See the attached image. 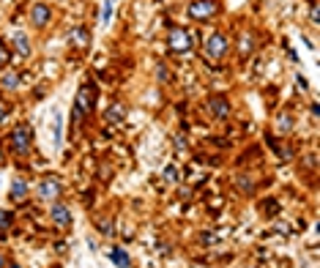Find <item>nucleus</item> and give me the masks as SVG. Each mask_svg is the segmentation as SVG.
<instances>
[{"label": "nucleus", "instance_id": "nucleus-17", "mask_svg": "<svg viewBox=\"0 0 320 268\" xmlns=\"http://www.w3.org/2000/svg\"><path fill=\"white\" fill-rule=\"evenodd\" d=\"M164 178L167 180H178V170L172 167V164H170V167H164Z\"/></svg>", "mask_w": 320, "mask_h": 268}, {"label": "nucleus", "instance_id": "nucleus-11", "mask_svg": "<svg viewBox=\"0 0 320 268\" xmlns=\"http://www.w3.org/2000/svg\"><path fill=\"white\" fill-rule=\"evenodd\" d=\"M11 197L14 200H25V197H28V180L25 178H17L11 183Z\"/></svg>", "mask_w": 320, "mask_h": 268}, {"label": "nucleus", "instance_id": "nucleus-15", "mask_svg": "<svg viewBox=\"0 0 320 268\" xmlns=\"http://www.w3.org/2000/svg\"><path fill=\"white\" fill-rule=\"evenodd\" d=\"M110 19H112V0H107L104 11H101V22H104V25H110Z\"/></svg>", "mask_w": 320, "mask_h": 268}, {"label": "nucleus", "instance_id": "nucleus-12", "mask_svg": "<svg viewBox=\"0 0 320 268\" xmlns=\"http://www.w3.org/2000/svg\"><path fill=\"white\" fill-rule=\"evenodd\" d=\"M52 142H55V148H61V112H52Z\"/></svg>", "mask_w": 320, "mask_h": 268}, {"label": "nucleus", "instance_id": "nucleus-6", "mask_svg": "<svg viewBox=\"0 0 320 268\" xmlns=\"http://www.w3.org/2000/svg\"><path fill=\"white\" fill-rule=\"evenodd\" d=\"M30 19H33V25L47 27V25H50V19H52L50 5H47V3H36V5H33V11H30Z\"/></svg>", "mask_w": 320, "mask_h": 268}, {"label": "nucleus", "instance_id": "nucleus-5", "mask_svg": "<svg viewBox=\"0 0 320 268\" xmlns=\"http://www.w3.org/2000/svg\"><path fill=\"white\" fill-rule=\"evenodd\" d=\"M39 194H41V200H55V197L61 194V180L58 178H44L39 183Z\"/></svg>", "mask_w": 320, "mask_h": 268}, {"label": "nucleus", "instance_id": "nucleus-2", "mask_svg": "<svg viewBox=\"0 0 320 268\" xmlns=\"http://www.w3.org/2000/svg\"><path fill=\"white\" fill-rule=\"evenodd\" d=\"M216 0H194V3H189L186 14L192 16V19H208V16L216 14Z\"/></svg>", "mask_w": 320, "mask_h": 268}, {"label": "nucleus", "instance_id": "nucleus-14", "mask_svg": "<svg viewBox=\"0 0 320 268\" xmlns=\"http://www.w3.org/2000/svg\"><path fill=\"white\" fill-rule=\"evenodd\" d=\"M17 85H19V77L17 74H6V77H3V88H6V90H14Z\"/></svg>", "mask_w": 320, "mask_h": 268}, {"label": "nucleus", "instance_id": "nucleus-9", "mask_svg": "<svg viewBox=\"0 0 320 268\" xmlns=\"http://www.w3.org/2000/svg\"><path fill=\"white\" fill-rule=\"evenodd\" d=\"M211 112H214L216 118H227V112H230V104H227V98H225V96L211 98Z\"/></svg>", "mask_w": 320, "mask_h": 268}, {"label": "nucleus", "instance_id": "nucleus-22", "mask_svg": "<svg viewBox=\"0 0 320 268\" xmlns=\"http://www.w3.org/2000/svg\"><path fill=\"white\" fill-rule=\"evenodd\" d=\"M0 120H3V107H0Z\"/></svg>", "mask_w": 320, "mask_h": 268}, {"label": "nucleus", "instance_id": "nucleus-13", "mask_svg": "<svg viewBox=\"0 0 320 268\" xmlns=\"http://www.w3.org/2000/svg\"><path fill=\"white\" fill-rule=\"evenodd\" d=\"M110 260L115 263L118 268H129V255H126V252H123V249H118V246H115V249L110 252Z\"/></svg>", "mask_w": 320, "mask_h": 268}, {"label": "nucleus", "instance_id": "nucleus-1", "mask_svg": "<svg viewBox=\"0 0 320 268\" xmlns=\"http://www.w3.org/2000/svg\"><path fill=\"white\" fill-rule=\"evenodd\" d=\"M167 47L172 52H189L194 47V33L186 30V27H172L170 36H167Z\"/></svg>", "mask_w": 320, "mask_h": 268}, {"label": "nucleus", "instance_id": "nucleus-10", "mask_svg": "<svg viewBox=\"0 0 320 268\" xmlns=\"http://www.w3.org/2000/svg\"><path fill=\"white\" fill-rule=\"evenodd\" d=\"M14 47L19 49L22 58H28V55H30V41H28V36H25L22 30H14Z\"/></svg>", "mask_w": 320, "mask_h": 268}, {"label": "nucleus", "instance_id": "nucleus-7", "mask_svg": "<svg viewBox=\"0 0 320 268\" xmlns=\"http://www.w3.org/2000/svg\"><path fill=\"white\" fill-rule=\"evenodd\" d=\"M52 222H55L58 227H69V224H72V211H69L63 202H55V205H52Z\"/></svg>", "mask_w": 320, "mask_h": 268}, {"label": "nucleus", "instance_id": "nucleus-4", "mask_svg": "<svg viewBox=\"0 0 320 268\" xmlns=\"http://www.w3.org/2000/svg\"><path fill=\"white\" fill-rule=\"evenodd\" d=\"M205 52H208V58H214V60L225 58V52H227V38L222 36V33H214V36H208V41H205Z\"/></svg>", "mask_w": 320, "mask_h": 268}, {"label": "nucleus", "instance_id": "nucleus-18", "mask_svg": "<svg viewBox=\"0 0 320 268\" xmlns=\"http://www.w3.org/2000/svg\"><path fill=\"white\" fill-rule=\"evenodd\" d=\"M8 63V52L3 49V44H0V66H6Z\"/></svg>", "mask_w": 320, "mask_h": 268}, {"label": "nucleus", "instance_id": "nucleus-21", "mask_svg": "<svg viewBox=\"0 0 320 268\" xmlns=\"http://www.w3.org/2000/svg\"><path fill=\"white\" fill-rule=\"evenodd\" d=\"M8 268H19V266H17V263H11V266H8Z\"/></svg>", "mask_w": 320, "mask_h": 268}, {"label": "nucleus", "instance_id": "nucleus-20", "mask_svg": "<svg viewBox=\"0 0 320 268\" xmlns=\"http://www.w3.org/2000/svg\"><path fill=\"white\" fill-rule=\"evenodd\" d=\"M0 268H6V263H3V255H0Z\"/></svg>", "mask_w": 320, "mask_h": 268}, {"label": "nucleus", "instance_id": "nucleus-16", "mask_svg": "<svg viewBox=\"0 0 320 268\" xmlns=\"http://www.w3.org/2000/svg\"><path fill=\"white\" fill-rule=\"evenodd\" d=\"M11 222H14V216L8 211H0V230H6V227H11Z\"/></svg>", "mask_w": 320, "mask_h": 268}, {"label": "nucleus", "instance_id": "nucleus-8", "mask_svg": "<svg viewBox=\"0 0 320 268\" xmlns=\"http://www.w3.org/2000/svg\"><path fill=\"white\" fill-rule=\"evenodd\" d=\"M69 41L74 44V47H80V49H85L90 44V36H88V30H85L82 25H74L72 30H69Z\"/></svg>", "mask_w": 320, "mask_h": 268}, {"label": "nucleus", "instance_id": "nucleus-3", "mask_svg": "<svg viewBox=\"0 0 320 268\" xmlns=\"http://www.w3.org/2000/svg\"><path fill=\"white\" fill-rule=\"evenodd\" d=\"M30 142H33V131H30V126H17L11 134V145L17 153H25L30 148Z\"/></svg>", "mask_w": 320, "mask_h": 268}, {"label": "nucleus", "instance_id": "nucleus-19", "mask_svg": "<svg viewBox=\"0 0 320 268\" xmlns=\"http://www.w3.org/2000/svg\"><path fill=\"white\" fill-rule=\"evenodd\" d=\"M99 230H101V233H104V235H110V233H112V224H110V222H107V224L101 222V224H99Z\"/></svg>", "mask_w": 320, "mask_h": 268}]
</instances>
